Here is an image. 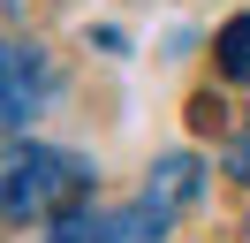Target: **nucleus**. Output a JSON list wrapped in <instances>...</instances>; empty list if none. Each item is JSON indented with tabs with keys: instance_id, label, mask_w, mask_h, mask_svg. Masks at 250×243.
I'll return each mask as SVG.
<instances>
[{
	"instance_id": "obj_1",
	"label": "nucleus",
	"mask_w": 250,
	"mask_h": 243,
	"mask_svg": "<svg viewBox=\"0 0 250 243\" xmlns=\"http://www.w3.org/2000/svg\"><path fill=\"white\" fill-rule=\"evenodd\" d=\"M83 190H91V160H76V152L16 145L0 160V213L8 220H61L83 205Z\"/></svg>"
},
{
	"instance_id": "obj_2",
	"label": "nucleus",
	"mask_w": 250,
	"mask_h": 243,
	"mask_svg": "<svg viewBox=\"0 0 250 243\" xmlns=\"http://www.w3.org/2000/svg\"><path fill=\"white\" fill-rule=\"evenodd\" d=\"M53 53L46 46H23V38H0V129H23L38 106L53 99Z\"/></svg>"
},
{
	"instance_id": "obj_3",
	"label": "nucleus",
	"mask_w": 250,
	"mask_h": 243,
	"mask_svg": "<svg viewBox=\"0 0 250 243\" xmlns=\"http://www.w3.org/2000/svg\"><path fill=\"white\" fill-rule=\"evenodd\" d=\"M167 220H174V213L137 190L122 213H106V243H167Z\"/></svg>"
},
{
	"instance_id": "obj_4",
	"label": "nucleus",
	"mask_w": 250,
	"mask_h": 243,
	"mask_svg": "<svg viewBox=\"0 0 250 243\" xmlns=\"http://www.w3.org/2000/svg\"><path fill=\"white\" fill-rule=\"evenodd\" d=\"M197 175H205V167L189 160V152H167V160L152 167V182H144V197H159L167 213H182L189 197H197Z\"/></svg>"
},
{
	"instance_id": "obj_5",
	"label": "nucleus",
	"mask_w": 250,
	"mask_h": 243,
	"mask_svg": "<svg viewBox=\"0 0 250 243\" xmlns=\"http://www.w3.org/2000/svg\"><path fill=\"white\" fill-rule=\"evenodd\" d=\"M212 61H220V76H228V84H250V15H228V23H220Z\"/></svg>"
},
{
	"instance_id": "obj_6",
	"label": "nucleus",
	"mask_w": 250,
	"mask_h": 243,
	"mask_svg": "<svg viewBox=\"0 0 250 243\" xmlns=\"http://www.w3.org/2000/svg\"><path fill=\"white\" fill-rule=\"evenodd\" d=\"M228 175H235V182H250V129L228 145Z\"/></svg>"
}]
</instances>
